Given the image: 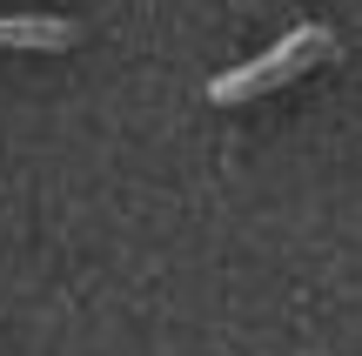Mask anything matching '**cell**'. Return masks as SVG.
Returning <instances> with one entry per match:
<instances>
[{
	"label": "cell",
	"instance_id": "2",
	"mask_svg": "<svg viewBox=\"0 0 362 356\" xmlns=\"http://www.w3.org/2000/svg\"><path fill=\"white\" fill-rule=\"evenodd\" d=\"M81 27L61 13H0V47H74Z\"/></svg>",
	"mask_w": 362,
	"mask_h": 356
},
{
	"label": "cell",
	"instance_id": "1",
	"mask_svg": "<svg viewBox=\"0 0 362 356\" xmlns=\"http://www.w3.org/2000/svg\"><path fill=\"white\" fill-rule=\"evenodd\" d=\"M322 47H329V27L302 21L296 34H282L269 54H255V61H242V67H228V74H215V81H208V101H255V94H269L275 81L302 74V67H309Z\"/></svg>",
	"mask_w": 362,
	"mask_h": 356
}]
</instances>
